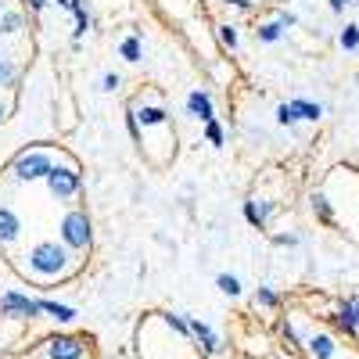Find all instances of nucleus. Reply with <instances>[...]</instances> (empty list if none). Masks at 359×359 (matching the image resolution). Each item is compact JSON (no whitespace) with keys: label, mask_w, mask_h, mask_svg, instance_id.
I'll list each match as a JSON object with an SVG mask.
<instances>
[{"label":"nucleus","mask_w":359,"mask_h":359,"mask_svg":"<svg viewBox=\"0 0 359 359\" xmlns=\"http://www.w3.org/2000/svg\"><path fill=\"white\" fill-rule=\"evenodd\" d=\"M187 104H191V111H194L198 118H205V123H212V101H208L205 94H191V97H187Z\"/></svg>","instance_id":"7"},{"label":"nucleus","mask_w":359,"mask_h":359,"mask_svg":"<svg viewBox=\"0 0 359 359\" xmlns=\"http://www.w3.org/2000/svg\"><path fill=\"white\" fill-rule=\"evenodd\" d=\"M0 29H4V33H15V29H18V15H4V18H0Z\"/></svg>","instance_id":"16"},{"label":"nucleus","mask_w":359,"mask_h":359,"mask_svg":"<svg viewBox=\"0 0 359 359\" xmlns=\"http://www.w3.org/2000/svg\"><path fill=\"white\" fill-rule=\"evenodd\" d=\"M123 54H126V62H137V57H140V43L137 40H126L123 43Z\"/></svg>","instance_id":"12"},{"label":"nucleus","mask_w":359,"mask_h":359,"mask_svg":"<svg viewBox=\"0 0 359 359\" xmlns=\"http://www.w3.org/2000/svg\"><path fill=\"white\" fill-rule=\"evenodd\" d=\"M230 4H237V8H248V4H252V0H230Z\"/></svg>","instance_id":"20"},{"label":"nucleus","mask_w":359,"mask_h":359,"mask_svg":"<svg viewBox=\"0 0 359 359\" xmlns=\"http://www.w3.org/2000/svg\"><path fill=\"white\" fill-rule=\"evenodd\" d=\"M43 4H47V0H33V8H36V11H40V8H43Z\"/></svg>","instance_id":"21"},{"label":"nucleus","mask_w":359,"mask_h":359,"mask_svg":"<svg viewBox=\"0 0 359 359\" xmlns=\"http://www.w3.org/2000/svg\"><path fill=\"white\" fill-rule=\"evenodd\" d=\"M0 79H11V69H8L4 62H0Z\"/></svg>","instance_id":"19"},{"label":"nucleus","mask_w":359,"mask_h":359,"mask_svg":"<svg viewBox=\"0 0 359 359\" xmlns=\"http://www.w3.org/2000/svg\"><path fill=\"white\" fill-rule=\"evenodd\" d=\"M0 115H4V108H0Z\"/></svg>","instance_id":"23"},{"label":"nucleus","mask_w":359,"mask_h":359,"mask_svg":"<svg viewBox=\"0 0 359 359\" xmlns=\"http://www.w3.org/2000/svg\"><path fill=\"white\" fill-rule=\"evenodd\" d=\"M323 111H320V104H306V101H291V104H280V111H277V118L284 126H291L294 118H320Z\"/></svg>","instance_id":"4"},{"label":"nucleus","mask_w":359,"mask_h":359,"mask_svg":"<svg viewBox=\"0 0 359 359\" xmlns=\"http://www.w3.org/2000/svg\"><path fill=\"white\" fill-rule=\"evenodd\" d=\"M341 47H345V50H355V47H359V29H355V25H348L345 33H341Z\"/></svg>","instance_id":"9"},{"label":"nucleus","mask_w":359,"mask_h":359,"mask_svg":"<svg viewBox=\"0 0 359 359\" xmlns=\"http://www.w3.org/2000/svg\"><path fill=\"white\" fill-rule=\"evenodd\" d=\"M65 266V252L57 248V245H36L33 248V269L36 273H57V269Z\"/></svg>","instance_id":"1"},{"label":"nucleus","mask_w":359,"mask_h":359,"mask_svg":"<svg viewBox=\"0 0 359 359\" xmlns=\"http://www.w3.org/2000/svg\"><path fill=\"white\" fill-rule=\"evenodd\" d=\"M191 327H194V334L205 341V348H216V338H212V331H208L205 323H191Z\"/></svg>","instance_id":"11"},{"label":"nucleus","mask_w":359,"mask_h":359,"mask_svg":"<svg viewBox=\"0 0 359 359\" xmlns=\"http://www.w3.org/2000/svg\"><path fill=\"white\" fill-rule=\"evenodd\" d=\"M205 133H208V140H212V144H219V140H223V133H219V126H216V123H208V130H205Z\"/></svg>","instance_id":"18"},{"label":"nucleus","mask_w":359,"mask_h":359,"mask_svg":"<svg viewBox=\"0 0 359 359\" xmlns=\"http://www.w3.org/2000/svg\"><path fill=\"white\" fill-rule=\"evenodd\" d=\"M338 4H345V0H338Z\"/></svg>","instance_id":"22"},{"label":"nucleus","mask_w":359,"mask_h":359,"mask_svg":"<svg viewBox=\"0 0 359 359\" xmlns=\"http://www.w3.org/2000/svg\"><path fill=\"white\" fill-rule=\"evenodd\" d=\"M4 309H22V313H36L40 306H36V302H29V298H22V294H4Z\"/></svg>","instance_id":"8"},{"label":"nucleus","mask_w":359,"mask_h":359,"mask_svg":"<svg viewBox=\"0 0 359 359\" xmlns=\"http://www.w3.org/2000/svg\"><path fill=\"white\" fill-rule=\"evenodd\" d=\"M15 172H18L22 180L50 176V162H47V155H22V158L15 162Z\"/></svg>","instance_id":"3"},{"label":"nucleus","mask_w":359,"mask_h":359,"mask_svg":"<svg viewBox=\"0 0 359 359\" xmlns=\"http://www.w3.org/2000/svg\"><path fill=\"white\" fill-rule=\"evenodd\" d=\"M18 237V219L11 208H0V241H15Z\"/></svg>","instance_id":"6"},{"label":"nucleus","mask_w":359,"mask_h":359,"mask_svg":"<svg viewBox=\"0 0 359 359\" xmlns=\"http://www.w3.org/2000/svg\"><path fill=\"white\" fill-rule=\"evenodd\" d=\"M219 287H223L226 294H237V291H241V284H237L233 277H219Z\"/></svg>","instance_id":"15"},{"label":"nucleus","mask_w":359,"mask_h":359,"mask_svg":"<svg viewBox=\"0 0 359 359\" xmlns=\"http://www.w3.org/2000/svg\"><path fill=\"white\" fill-rule=\"evenodd\" d=\"M259 36H262V40H269V43H273V40L280 36V25H262V29H259Z\"/></svg>","instance_id":"13"},{"label":"nucleus","mask_w":359,"mask_h":359,"mask_svg":"<svg viewBox=\"0 0 359 359\" xmlns=\"http://www.w3.org/2000/svg\"><path fill=\"white\" fill-rule=\"evenodd\" d=\"M140 115H144V123H151V126H155V123H162V118H165V115H162L158 108H144Z\"/></svg>","instance_id":"14"},{"label":"nucleus","mask_w":359,"mask_h":359,"mask_svg":"<svg viewBox=\"0 0 359 359\" xmlns=\"http://www.w3.org/2000/svg\"><path fill=\"white\" fill-rule=\"evenodd\" d=\"M50 191L57 194V198H69V194H76V187H79V180H76V172H69V169H50Z\"/></svg>","instance_id":"5"},{"label":"nucleus","mask_w":359,"mask_h":359,"mask_svg":"<svg viewBox=\"0 0 359 359\" xmlns=\"http://www.w3.org/2000/svg\"><path fill=\"white\" fill-rule=\"evenodd\" d=\"M219 36H223V43H226V47H233V43H237V33H233L230 25H223V33H219Z\"/></svg>","instance_id":"17"},{"label":"nucleus","mask_w":359,"mask_h":359,"mask_svg":"<svg viewBox=\"0 0 359 359\" xmlns=\"http://www.w3.org/2000/svg\"><path fill=\"white\" fill-rule=\"evenodd\" d=\"M62 237H65V245H72V248H86V241H90V223H86V216H83V212L65 216Z\"/></svg>","instance_id":"2"},{"label":"nucleus","mask_w":359,"mask_h":359,"mask_svg":"<svg viewBox=\"0 0 359 359\" xmlns=\"http://www.w3.org/2000/svg\"><path fill=\"white\" fill-rule=\"evenodd\" d=\"M313 352L320 355V359H327L334 352V345H331V338H313Z\"/></svg>","instance_id":"10"}]
</instances>
